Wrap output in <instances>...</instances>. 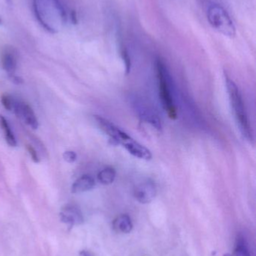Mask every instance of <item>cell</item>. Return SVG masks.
<instances>
[{
    "mask_svg": "<svg viewBox=\"0 0 256 256\" xmlns=\"http://www.w3.org/2000/svg\"><path fill=\"white\" fill-rule=\"evenodd\" d=\"M225 85L237 127L243 138L249 142H252L253 141V134L240 90L237 84L227 75H225Z\"/></svg>",
    "mask_w": 256,
    "mask_h": 256,
    "instance_id": "3",
    "label": "cell"
},
{
    "mask_svg": "<svg viewBox=\"0 0 256 256\" xmlns=\"http://www.w3.org/2000/svg\"><path fill=\"white\" fill-rule=\"evenodd\" d=\"M60 220L72 228L75 226L84 224V219L82 212L78 206L66 204L62 208L60 213Z\"/></svg>",
    "mask_w": 256,
    "mask_h": 256,
    "instance_id": "7",
    "label": "cell"
},
{
    "mask_svg": "<svg viewBox=\"0 0 256 256\" xmlns=\"http://www.w3.org/2000/svg\"><path fill=\"white\" fill-rule=\"evenodd\" d=\"M117 172L112 167H107L98 174V180L103 185H109L115 180Z\"/></svg>",
    "mask_w": 256,
    "mask_h": 256,
    "instance_id": "14",
    "label": "cell"
},
{
    "mask_svg": "<svg viewBox=\"0 0 256 256\" xmlns=\"http://www.w3.org/2000/svg\"><path fill=\"white\" fill-rule=\"evenodd\" d=\"M11 80L15 82V84H18V85H20V84H22L24 82V80L23 79H21L19 76H15V75H13V76H10Z\"/></svg>",
    "mask_w": 256,
    "mask_h": 256,
    "instance_id": "19",
    "label": "cell"
},
{
    "mask_svg": "<svg viewBox=\"0 0 256 256\" xmlns=\"http://www.w3.org/2000/svg\"><path fill=\"white\" fill-rule=\"evenodd\" d=\"M0 128L4 132L5 138H6V142L12 146V147H15L17 146V140L14 135L13 132L11 130L10 126H9V122L6 120L3 116L0 115Z\"/></svg>",
    "mask_w": 256,
    "mask_h": 256,
    "instance_id": "13",
    "label": "cell"
},
{
    "mask_svg": "<svg viewBox=\"0 0 256 256\" xmlns=\"http://www.w3.org/2000/svg\"><path fill=\"white\" fill-rule=\"evenodd\" d=\"M13 109L15 110V114L19 118H22L26 124H28L33 130L39 128V122L34 111L31 106L24 102H17L14 104Z\"/></svg>",
    "mask_w": 256,
    "mask_h": 256,
    "instance_id": "10",
    "label": "cell"
},
{
    "mask_svg": "<svg viewBox=\"0 0 256 256\" xmlns=\"http://www.w3.org/2000/svg\"><path fill=\"white\" fill-rule=\"evenodd\" d=\"M33 7L39 24L49 32H59L68 21L61 0H33Z\"/></svg>",
    "mask_w": 256,
    "mask_h": 256,
    "instance_id": "1",
    "label": "cell"
},
{
    "mask_svg": "<svg viewBox=\"0 0 256 256\" xmlns=\"http://www.w3.org/2000/svg\"><path fill=\"white\" fill-rule=\"evenodd\" d=\"M232 256H250L246 242L243 238L239 237L237 239V244Z\"/></svg>",
    "mask_w": 256,
    "mask_h": 256,
    "instance_id": "15",
    "label": "cell"
},
{
    "mask_svg": "<svg viewBox=\"0 0 256 256\" xmlns=\"http://www.w3.org/2000/svg\"><path fill=\"white\" fill-rule=\"evenodd\" d=\"M135 110L138 112V116L141 120L151 124L153 127L157 130L162 129V123L160 118L158 116L154 110L150 106H147L141 102L135 100L133 103Z\"/></svg>",
    "mask_w": 256,
    "mask_h": 256,
    "instance_id": "9",
    "label": "cell"
},
{
    "mask_svg": "<svg viewBox=\"0 0 256 256\" xmlns=\"http://www.w3.org/2000/svg\"><path fill=\"white\" fill-rule=\"evenodd\" d=\"M1 103L3 106H4L5 109L9 111L13 109L14 104H15L12 97L7 94H4L2 96Z\"/></svg>",
    "mask_w": 256,
    "mask_h": 256,
    "instance_id": "16",
    "label": "cell"
},
{
    "mask_svg": "<svg viewBox=\"0 0 256 256\" xmlns=\"http://www.w3.org/2000/svg\"><path fill=\"white\" fill-rule=\"evenodd\" d=\"M1 24H2V20L0 19V25H1Z\"/></svg>",
    "mask_w": 256,
    "mask_h": 256,
    "instance_id": "22",
    "label": "cell"
},
{
    "mask_svg": "<svg viewBox=\"0 0 256 256\" xmlns=\"http://www.w3.org/2000/svg\"><path fill=\"white\" fill-rule=\"evenodd\" d=\"M156 70L159 84V98L162 102V108L171 120H177V108L171 88L169 74L165 64L160 60H158L156 63Z\"/></svg>",
    "mask_w": 256,
    "mask_h": 256,
    "instance_id": "4",
    "label": "cell"
},
{
    "mask_svg": "<svg viewBox=\"0 0 256 256\" xmlns=\"http://www.w3.org/2000/svg\"><path fill=\"white\" fill-rule=\"evenodd\" d=\"M94 118L99 127L110 137L111 140L121 144L132 156L144 160H150L151 159V152L145 146L134 140L129 134L103 117L95 116Z\"/></svg>",
    "mask_w": 256,
    "mask_h": 256,
    "instance_id": "2",
    "label": "cell"
},
{
    "mask_svg": "<svg viewBox=\"0 0 256 256\" xmlns=\"http://www.w3.org/2000/svg\"><path fill=\"white\" fill-rule=\"evenodd\" d=\"M96 185L95 179L90 174L84 176L77 179L72 186V194H78L91 190Z\"/></svg>",
    "mask_w": 256,
    "mask_h": 256,
    "instance_id": "11",
    "label": "cell"
},
{
    "mask_svg": "<svg viewBox=\"0 0 256 256\" xmlns=\"http://www.w3.org/2000/svg\"><path fill=\"white\" fill-rule=\"evenodd\" d=\"M18 61V51L14 46L6 45L3 48L0 52V66L9 76L15 74Z\"/></svg>",
    "mask_w": 256,
    "mask_h": 256,
    "instance_id": "6",
    "label": "cell"
},
{
    "mask_svg": "<svg viewBox=\"0 0 256 256\" xmlns=\"http://www.w3.org/2000/svg\"><path fill=\"white\" fill-rule=\"evenodd\" d=\"M63 159L66 161V162H69V164H72L75 162L77 159V154L75 152L72 150H67L63 154Z\"/></svg>",
    "mask_w": 256,
    "mask_h": 256,
    "instance_id": "18",
    "label": "cell"
},
{
    "mask_svg": "<svg viewBox=\"0 0 256 256\" xmlns=\"http://www.w3.org/2000/svg\"><path fill=\"white\" fill-rule=\"evenodd\" d=\"M133 228L132 220L129 215L122 214L117 216L113 222V228L117 233L128 234L131 232Z\"/></svg>",
    "mask_w": 256,
    "mask_h": 256,
    "instance_id": "12",
    "label": "cell"
},
{
    "mask_svg": "<svg viewBox=\"0 0 256 256\" xmlns=\"http://www.w3.org/2000/svg\"><path fill=\"white\" fill-rule=\"evenodd\" d=\"M157 194L156 184L153 180H146L140 183L134 190L137 201L141 204L151 202Z\"/></svg>",
    "mask_w": 256,
    "mask_h": 256,
    "instance_id": "8",
    "label": "cell"
},
{
    "mask_svg": "<svg viewBox=\"0 0 256 256\" xmlns=\"http://www.w3.org/2000/svg\"><path fill=\"white\" fill-rule=\"evenodd\" d=\"M79 256H93L92 254H90V252L87 250H82L81 251V252L79 254Z\"/></svg>",
    "mask_w": 256,
    "mask_h": 256,
    "instance_id": "20",
    "label": "cell"
},
{
    "mask_svg": "<svg viewBox=\"0 0 256 256\" xmlns=\"http://www.w3.org/2000/svg\"><path fill=\"white\" fill-rule=\"evenodd\" d=\"M207 20L216 31L228 38H234L236 28L228 12L219 4H211L207 9Z\"/></svg>",
    "mask_w": 256,
    "mask_h": 256,
    "instance_id": "5",
    "label": "cell"
},
{
    "mask_svg": "<svg viewBox=\"0 0 256 256\" xmlns=\"http://www.w3.org/2000/svg\"><path fill=\"white\" fill-rule=\"evenodd\" d=\"M27 149L33 162H36V164H39L40 162V158H39V154H38L36 149L33 146H30V144H27Z\"/></svg>",
    "mask_w": 256,
    "mask_h": 256,
    "instance_id": "17",
    "label": "cell"
},
{
    "mask_svg": "<svg viewBox=\"0 0 256 256\" xmlns=\"http://www.w3.org/2000/svg\"><path fill=\"white\" fill-rule=\"evenodd\" d=\"M7 1L8 3H9V4H11L12 3V0H6Z\"/></svg>",
    "mask_w": 256,
    "mask_h": 256,
    "instance_id": "21",
    "label": "cell"
}]
</instances>
